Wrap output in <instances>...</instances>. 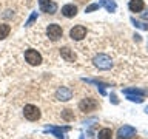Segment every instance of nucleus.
I'll use <instances>...</instances> for the list:
<instances>
[{
	"label": "nucleus",
	"mask_w": 148,
	"mask_h": 139,
	"mask_svg": "<svg viewBox=\"0 0 148 139\" xmlns=\"http://www.w3.org/2000/svg\"><path fill=\"white\" fill-rule=\"evenodd\" d=\"M92 62H94V67L99 70H110L113 67V62H111L110 56H106V54H97Z\"/></svg>",
	"instance_id": "nucleus-1"
},
{
	"label": "nucleus",
	"mask_w": 148,
	"mask_h": 139,
	"mask_svg": "<svg viewBox=\"0 0 148 139\" xmlns=\"http://www.w3.org/2000/svg\"><path fill=\"white\" fill-rule=\"evenodd\" d=\"M25 60L29 65H32V67H36V65L42 63V56H40V53H37L36 50L29 48V50L25 51Z\"/></svg>",
	"instance_id": "nucleus-2"
},
{
	"label": "nucleus",
	"mask_w": 148,
	"mask_h": 139,
	"mask_svg": "<svg viewBox=\"0 0 148 139\" xmlns=\"http://www.w3.org/2000/svg\"><path fill=\"white\" fill-rule=\"evenodd\" d=\"M23 114H25V118L28 120H39L40 119V110L37 108L36 105H25V108H23Z\"/></svg>",
	"instance_id": "nucleus-3"
},
{
	"label": "nucleus",
	"mask_w": 148,
	"mask_h": 139,
	"mask_svg": "<svg viewBox=\"0 0 148 139\" xmlns=\"http://www.w3.org/2000/svg\"><path fill=\"white\" fill-rule=\"evenodd\" d=\"M62 34H63V31L57 23H51V25H48V28H46V36H48L51 40H59L60 37H62Z\"/></svg>",
	"instance_id": "nucleus-4"
},
{
	"label": "nucleus",
	"mask_w": 148,
	"mask_h": 139,
	"mask_svg": "<svg viewBox=\"0 0 148 139\" xmlns=\"http://www.w3.org/2000/svg\"><path fill=\"white\" fill-rule=\"evenodd\" d=\"M97 100L96 99H91V97H86V99H83L80 104H79V108L82 111H85V113H90V111H94L97 108Z\"/></svg>",
	"instance_id": "nucleus-5"
},
{
	"label": "nucleus",
	"mask_w": 148,
	"mask_h": 139,
	"mask_svg": "<svg viewBox=\"0 0 148 139\" xmlns=\"http://www.w3.org/2000/svg\"><path fill=\"white\" fill-rule=\"evenodd\" d=\"M134 134H136V128H133L131 125H123L117 131V139H131Z\"/></svg>",
	"instance_id": "nucleus-6"
},
{
	"label": "nucleus",
	"mask_w": 148,
	"mask_h": 139,
	"mask_svg": "<svg viewBox=\"0 0 148 139\" xmlns=\"http://www.w3.org/2000/svg\"><path fill=\"white\" fill-rule=\"evenodd\" d=\"M39 6L40 11L48 14H56V11H57V3L51 2V0H39Z\"/></svg>",
	"instance_id": "nucleus-7"
},
{
	"label": "nucleus",
	"mask_w": 148,
	"mask_h": 139,
	"mask_svg": "<svg viewBox=\"0 0 148 139\" xmlns=\"http://www.w3.org/2000/svg\"><path fill=\"white\" fill-rule=\"evenodd\" d=\"M85 36H86V28L82 26V25L74 26V28H71V31H69V37H71L73 40H82Z\"/></svg>",
	"instance_id": "nucleus-8"
},
{
	"label": "nucleus",
	"mask_w": 148,
	"mask_h": 139,
	"mask_svg": "<svg viewBox=\"0 0 148 139\" xmlns=\"http://www.w3.org/2000/svg\"><path fill=\"white\" fill-rule=\"evenodd\" d=\"M73 97V91L66 87H60L57 91H56V99L57 100H62V102H66Z\"/></svg>",
	"instance_id": "nucleus-9"
},
{
	"label": "nucleus",
	"mask_w": 148,
	"mask_h": 139,
	"mask_svg": "<svg viewBox=\"0 0 148 139\" xmlns=\"http://www.w3.org/2000/svg\"><path fill=\"white\" fill-rule=\"evenodd\" d=\"M62 14H63L65 17L71 19V17H74L77 14V6H76V5H73V3L65 5V6L62 8Z\"/></svg>",
	"instance_id": "nucleus-10"
},
{
	"label": "nucleus",
	"mask_w": 148,
	"mask_h": 139,
	"mask_svg": "<svg viewBox=\"0 0 148 139\" xmlns=\"http://www.w3.org/2000/svg\"><path fill=\"white\" fill-rule=\"evenodd\" d=\"M60 56L66 60V62H74L76 60V54H74L73 50H69L68 46H63V48H60Z\"/></svg>",
	"instance_id": "nucleus-11"
},
{
	"label": "nucleus",
	"mask_w": 148,
	"mask_h": 139,
	"mask_svg": "<svg viewBox=\"0 0 148 139\" xmlns=\"http://www.w3.org/2000/svg\"><path fill=\"white\" fill-rule=\"evenodd\" d=\"M63 130H69V128L66 127V128H63ZM63 130H62V128H57V127H45V131H46V133L54 134L57 139H66V138L63 136Z\"/></svg>",
	"instance_id": "nucleus-12"
},
{
	"label": "nucleus",
	"mask_w": 148,
	"mask_h": 139,
	"mask_svg": "<svg viewBox=\"0 0 148 139\" xmlns=\"http://www.w3.org/2000/svg\"><path fill=\"white\" fill-rule=\"evenodd\" d=\"M128 6L133 12H140L142 9L145 8V3H143V0H130Z\"/></svg>",
	"instance_id": "nucleus-13"
},
{
	"label": "nucleus",
	"mask_w": 148,
	"mask_h": 139,
	"mask_svg": "<svg viewBox=\"0 0 148 139\" xmlns=\"http://www.w3.org/2000/svg\"><path fill=\"white\" fill-rule=\"evenodd\" d=\"M100 5H102V6H105V9L108 12H114L116 8H117V5H116L114 0H100Z\"/></svg>",
	"instance_id": "nucleus-14"
},
{
	"label": "nucleus",
	"mask_w": 148,
	"mask_h": 139,
	"mask_svg": "<svg viewBox=\"0 0 148 139\" xmlns=\"http://www.w3.org/2000/svg\"><path fill=\"white\" fill-rule=\"evenodd\" d=\"M97 139H113V131H111L110 128H102L99 131Z\"/></svg>",
	"instance_id": "nucleus-15"
},
{
	"label": "nucleus",
	"mask_w": 148,
	"mask_h": 139,
	"mask_svg": "<svg viewBox=\"0 0 148 139\" xmlns=\"http://www.w3.org/2000/svg\"><path fill=\"white\" fill-rule=\"evenodd\" d=\"M9 31H11L9 25H6V23H0V40H3L5 37H8Z\"/></svg>",
	"instance_id": "nucleus-16"
},
{
	"label": "nucleus",
	"mask_w": 148,
	"mask_h": 139,
	"mask_svg": "<svg viewBox=\"0 0 148 139\" xmlns=\"http://www.w3.org/2000/svg\"><path fill=\"white\" fill-rule=\"evenodd\" d=\"M125 94H137V96H145L147 91L145 90H139V88H127V90H123Z\"/></svg>",
	"instance_id": "nucleus-17"
},
{
	"label": "nucleus",
	"mask_w": 148,
	"mask_h": 139,
	"mask_svg": "<svg viewBox=\"0 0 148 139\" xmlns=\"http://www.w3.org/2000/svg\"><path fill=\"white\" fill-rule=\"evenodd\" d=\"M128 100L131 102H137V104H142L143 102V96H137V94H125Z\"/></svg>",
	"instance_id": "nucleus-18"
},
{
	"label": "nucleus",
	"mask_w": 148,
	"mask_h": 139,
	"mask_svg": "<svg viewBox=\"0 0 148 139\" xmlns=\"http://www.w3.org/2000/svg\"><path fill=\"white\" fill-rule=\"evenodd\" d=\"M62 118L65 120H68V122H69V120H74V113L71 110H63L62 111Z\"/></svg>",
	"instance_id": "nucleus-19"
},
{
	"label": "nucleus",
	"mask_w": 148,
	"mask_h": 139,
	"mask_svg": "<svg viewBox=\"0 0 148 139\" xmlns=\"http://www.w3.org/2000/svg\"><path fill=\"white\" fill-rule=\"evenodd\" d=\"M36 19H37V12H32L31 16H29V19H28V22L25 23V26H31L32 23L36 22Z\"/></svg>",
	"instance_id": "nucleus-20"
},
{
	"label": "nucleus",
	"mask_w": 148,
	"mask_h": 139,
	"mask_svg": "<svg viewBox=\"0 0 148 139\" xmlns=\"http://www.w3.org/2000/svg\"><path fill=\"white\" fill-rule=\"evenodd\" d=\"M99 6H100L99 3H92V5H90V6H88V8H85V12H91V11H96V9H99Z\"/></svg>",
	"instance_id": "nucleus-21"
},
{
	"label": "nucleus",
	"mask_w": 148,
	"mask_h": 139,
	"mask_svg": "<svg viewBox=\"0 0 148 139\" xmlns=\"http://www.w3.org/2000/svg\"><path fill=\"white\" fill-rule=\"evenodd\" d=\"M111 102H113L114 105L119 104V100H117V97H116V94H111Z\"/></svg>",
	"instance_id": "nucleus-22"
},
{
	"label": "nucleus",
	"mask_w": 148,
	"mask_h": 139,
	"mask_svg": "<svg viewBox=\"0 0 148 139\" xmlns=\"http://www.w3.org/2000/svg\"><path fill=\"white\" fill-rule=\"evenodd\" d=\"M145 113H148V107H147V108H145Z\"/></svg>",
	"instance_id": "nucleus-23"
}]
</instances>
